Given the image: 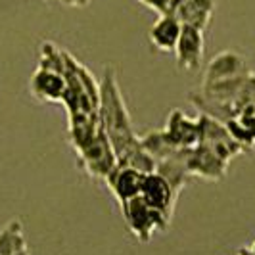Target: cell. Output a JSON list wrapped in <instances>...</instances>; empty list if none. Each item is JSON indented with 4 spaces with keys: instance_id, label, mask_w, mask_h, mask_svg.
<instances>
[{
    "instance_id": "cell-13",
    "label": "cell",
    "mask_w": 255,
    "mask_h": 255,
    "mask_svg": "<svg viewBox=\"0 0 255 255\" xmlns=\"http://www.w3.org/2000/svg\"><path fill=\"white\" fill-rule=\"evenodd\" d=\"M182 23L175 15L169 12L159 13L157 19L153 21V25L148 31V40L155 50L159 52H175V46L179 42Z\"/></svg>"
},
{
    "instance_id": "cell-12",
    "label": "cell",
    "mask_w": 255,
    "mask_h": 255,
    "mask_svg": "<svg viewBox=\"0 0 255 255\" xmlns=\"http://www.w3.org/2000/svg\"><path fill=\"white\" fill-rule=\"evenodd\" d=\"M29 90H31L33 98L38 102L62 104L65 90H67V81L62 71L37 67V71L33 73L31 81H29Z\"/></svg>"
},
{
    "instance_id": "cell-16",
    "label": "cell",
    "mask_w": 255,
    "mask_h": 255,
    "mask_svg": "<svg viewBox=\"0 0 255 255\" xmlns=\"http://www.w3.org/2000/svg\"><path fill=\"white\" fill-rule=\"evenodd\" d=\"M138 140H140L142 148L152 155L153 161L165 159L171 153L177 152V148H175V146L169 142V138L165 136L163 128H152V130H148L146 134L138 136Z\"/></svg>"
},
{
    "instance_id": "cell-4",
    "label": "cell",
    "mask_w": 255,
    "mask_h": 255,
    "mask_svg": "<svg viewBox=\"0 0 255 255\" xmlns=\"http://www.w3.org/2000/svg\"><path fill=\"white\" fill-rule=\"evenodd\" d=\"M77 157L85 171L89 173L92 179H106L108 173L117 165V157L108 140L106 132L100 130L90 142H87L81 150H77Z\"/></svg>"
},
{
    "instance_id": "cell-17",
    "label": "cell",
    "mask_w": 255,
    "mask_h": 255,
    "mask_svg": "<svg viewBox=\"0 0 255 255\" xmlns=\"http://www.w3.org/2000/svg\"><path fill=\"white\" fill-rule=\"evenodd\" d=\"M142 6H146V8H150V10H153V12L157 13H165L167 10H169V2L171 0H138Z\"/></svg>"
},
{
    "instance_id": "cell-11",
    "label": "cell",
    "mask_w": 255,
    "mask_h": 255,
    "mask_svg": "<svg viewBox=\"0 0 255 255\" xmlns=\"http://www.w3.org/2000/svg\"><path fill=\"white\" fill-rule=\"evenodd\" d=\"M217 8V0H171L167 12L175 15L182 25L205 31Z\"/></svg>"
},
{
    "instance_id": "cell-2",
    "label": "cell",
    "mask_w": 255,
    "mask_h": 255,
    "mask_svg": "<svg viewBox=\"0 0 255 255\" xmlns=\"http://www.w3.org/2000/svg\"><path fill=\"white\" fill-rule=\"evenodd\" d=\"M121 215L127 223V229L132 232V236L142 244L152 242V238L157 232H165L171 225V219L165 217L161 211L148 205L140 196L128 200L125 205L119 207Z\"/></svg>"
},
{
    "instance_id": "cell-8",
    "label": "cell",
    "mask_w": 255,
    "mask_h": 255,
    "mask_svg": "<svg viewBox=\"0 0 255 255\" xmlns=\"http://www.w3.org/2000/svg\"><path fill=\"white\" fill-rule=\"evenodd\" d=\"M177 65L182 71H198L204 64L205 56V37L202 29L182 25L179 42L175 46Z\"/></svg>"
},
{
    "instance_id": "cell-21",
    "label": "cell",
    "mask_w": 255,
    "mask_h": 255,
    "mask_svg": "<svg viewBox=\"0 0 255 255\" xmlns=\"http://www.w3.org/2000/svg\"><path fill=\"white\" fill-rule=\"evenodd\" d=\"M17 255H29V250H25V252H21V254H17Z\"/></svg>"
},
{
    "instance_id": "cell-1",
    "label": "cell",
    "mask_w": 255,
    "mask_h": 255,
    "mask_svg": "<svg viewBox=\"0 0 255 255\" xmlns=\"http://www.w3.org/2000/svg\"><path fill=\"white\" fill-rule=\"evenodd\" d=\"M98 117L117 157V163L130 165L142 173L155 171V161L152 155L140 146L138 134H134L130 115L119 90V83L112 67L104 69L100 81V102H98Z\"/></svg>"
},
{
    "instance_id": "cell-9",
    "label": "cell",
    "mask_w": 255,
    "mask_h": 255,
    "mask_svg": "<svg viewBox=\"0 0 255 255\" xmlns=\"http://www.w3.org/2000/svg\"><path fill=\"white\" fill-rule=\"evenodd\" d=\"M144 175L138 169L130 165H123V163H117V165L108 173V177L104 179L108 190L114 194V198L117 200L119 207L125 205L128 200L140 196V188H142V180H144Z\"/></svg>"
},
{
    "instance_id": "cell-3",
    "label": "cell",
    "mask_w": 255,
    "mask_h": 255,
    "mask_svg": "<svg viewBox=\"0 0 255 255\" xmlns=\"http://www.w3.org/2000/svg\"><path fill=\"white\" fill-rule=\"evenodd\" d=\"M230 161L232 159H229L225 153L205 144H198L192 150H186V167L190 177H198L202 180H223L229 173Z\"/></svg>"
},
{
    "instance_id": "cell-7",
    "label": "cell",
    "mask_w": 255,
    "mask_h": 255,
    "mask_svg": "<svg viewBox=\"0 0 255 255\" xmlns=\"http://www.w3.org/2000/svg\"><path fill=\"white\" fill-rule=\"evenodd\" d=\"M198 121H200V142L198 144L211 146L217 152L225 153L229 159H234L240 153H244V148L230 136L229 128L223 121L205 114L198 115Z\"/></svg>"
},
{
    "instance_id": "cell-20",
    "label": "cell",
    "mask_w": 255,
    "mask_h": 255,
    "mask_svg": "<svg viewBox=\"0 0 255 255\" xmlns=\"http://www.w3.org/2000/svg\"><path fill=\"white\" fill-rule=\"evenodd\" d=\"M236 255H250V254L246 252V248H242V250H238V252H236Z\"/></svg>"
},
{
    "instance_id": "cell-14",
    "label": "cell",
    "mask_w": 255,
    "mask_h": 255,
    "mask_svg": "<svg viewBox=\"0 0 255 255\" xmlns=\"http://www.w3.org/2000/svg\"><path fill=\"white\" fill-rule=\"evenodd\" d=\"M155 173H159L171 184L173 192L179 198L180 192L186 188V184L192 179L190 173H188V167H186V150H177L165 159L155 161Z\"/></svg>"
},
{
    "instance_id": "cell-10",
    "label": "cell",
    "mask_w": 255,
    "mask_h": 255,
    "mask_svg": "<svg viewBox=\"0 0 255 255\" xmlns=\"http://www.w3.org/2000/svg\"><path fill=\"white\" fill-rule=\"evenodd\" d=\"M140 198L148 205H152L153 209L161 211L165 217L173 219L175 213V204H177V194L173 192L171 184L167 182L159 173H146L144 180H142Z\"/></svg>"
},
{
    "instance_id": "cell-22",
    "label": "cell",
    "mask_w": 255,
    "mask_h": 255,
    "mask_svg": "<svg viewBox=\"0 0 255 255\" xmlns=\"http://www.w3.org/2000/svg\"><path fill=\"white\" fill-rule=\"evenodd\" d=\"M44 2H54V0H44Z\"/></svg>"
},
{
    "instance_id": "cell-19",
    "label": "cell",
    "mask_w": 255,
    "mask_h": 255,
    "mask_svg": "<svg viewBox=\"0 0 255 255\" xmlns=\"http://www.w3.org/2000/svg\"><path fill=\"white\" fill-rule=\"evenodd\" d=\"M246 252H248L250 255H255V238L250 242V246H246Z\"/></svg>"
},
{
    "instance_id": "cell-18",
    "label": "cell",
    "mask_w": 255,
    "mask_h": 255,
    "mask_svg": "<svg viewBox=\"0 0 255 255\" xmlns=\"http://www.w3.org/2000/svg\"><path fill=\"white\" fill-rule=\"evenodd\" d=\"M62 2L64 6H69V8H87L90 4V0H58Z\"/></svg>"
},
{
    "instance_id": "cell-5",
    "label": "cell",
    "mask_w": 255,
    "mask_h": 255,
    "mask_svg": "<svg viewBox=\"0 0 255 255\" xmlns=\"http://www.w3.org/2000/svg\"><path fill=\"white\" fill-rule=\"evenodd\" d=\"M252 69L240 52L236 50H223L211 58V62L205 69V75L202 85H221L230 83L236 79L250 75Z\"/></svg>"
},
{
    "instance_id": "cell-15",
    "label": "cell",
    "mask_w": 255,
    "mask_h": 255,
    "mask_svg": "<svg viewBox=\"0 0 255 255\" xmlns=\"http://www.w3.org/2000/svg\"><path fill=\"white\" fill-rule=\"evenodd\" d=\"M29 250L21 219H12L0 229V255H17Z\"/></svg>"
},
{
    "instance_id": "cell-6",
    "label": "cell",
    "mask_w": 255,
    "mask_h": 255,
    "mask_svg": "<svg viewBox=\"0 0 255 255\" xmlns=\"http://www.w3.org/2000/svg\"><path fill=\"white\" fill-rule=\"evenodd\" d=\"M163 132L177 150H192L200 142V121L180 108H175L167 115Z\"/></svg>"
}]
</instances>
